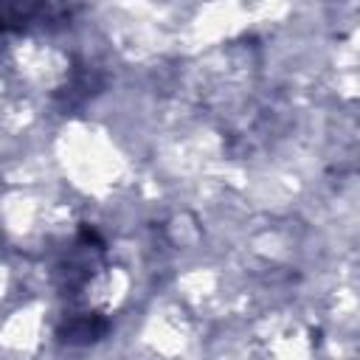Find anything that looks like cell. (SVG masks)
<instances>
[{
	"mask_svg": "<svg viewBox=\"0 0 360 360\" xmlns=\"http://www.w3.org/2000/svg\"><path fill=\"white\" fill-rule=\"evenodd\" d=\"M104 332H107V323H104V321L84 315V318L70 321V323L65 326V332H62V335H65V340H68V343H90V340H98Z\"/></svg>",
	"mask_w": 360,
	"mask_h": 360,
	"instance_id": "6da1fadb",
	"label": "cell"
}]
</instances>
